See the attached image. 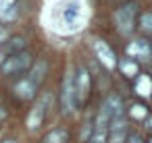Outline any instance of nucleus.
Listing matches in <instances>:
<instances>
[{
	"mask_svg": "<svg viewBox=\"0 0 152 143\" xmlns=\"http://www.w3.org/2000/svg\"><path fill=\"white\" fill-rule=\"evenodd\" d=\"M77 106V95H75V75L71 71L65 73L63 85H61V112L71 114Z\"/></svg>",
	"mask_w": 152,
	"mask_h": 143,
	"instance_id": "nucleus-1",
	"label": "nucleus"
},
{
	"mask_svg": "<svg viewBox=\"0 0 152 143\" xmlns=\"http://www.w3.org/2000/svg\"><path fill=\"white\" fill-rule=\"evenodd\" d=\"M29 66H31V54L23 50V52H17V54L9 56L2 62L0 71H2V75H17V73H23Z\"/></svg>",
	"mask_w": 152,
	"mask_h": 143,
	"instance_id": "nucleus-2",
	"label": "nucleus"
},
{
	"mask_svg": "<svg viewBox=\"0 0 152 143\" xmlns=\"http://www.w3.org/2000/svg\"><path fill=\"white\" fill-rule=\"evenodd\" d=\"M90 91H92L90 73L86 71V66H79V69H77V75H75V95H77V104H86L88 98H90Z\"/></svg>",
	"mask_w": 152,
	"mask_h": 143,
	"instance_id": "nucleus-3",
	"label": "nucleus"
},
{
	"mask_svg": "<svg viewBox=\"0 0 152 143\" xmlns=\"http://www.w3.org/2000/svg\"><path fill=\"white\" fill-rule=\"evenodd\" d=\"M133 15H135V6L133 4H125V6H121L115 13V23H117L119 33L127 35L133 29Z\"/></svg>",
	"mask_w": 152,
	"mask_h": 143,
	"instance_id": "nucleus-4",
	"label": "nucleus"
},
{
	"mask_svg": "<svg viewBox=\"0 0 152 143\" xmlns=\"http://www.w3.org/2000/svg\"><path fill=\"white\" fill-rule=\"evenodd\" d=\"M48 98H50L48 93L42 95V98L36 102V106L31 108V112L27 114V129H29V131H36V129L42 126L44 116H46V102H48Z\"/></svg>",
	"mask_w": 152,
	"mask_h": 143,
	"instance_id": "nucleus-5",
	"label": "nucleus"
},
{
	"mask_svg": "<svg viewBox=\"0 0 152 143\" xmlns=\"http://www.w3.org/2000/svg\"><path fill=\"white\" fill-rule=\"evenodd\" d=\"M94 52H96L98 60H100L106 69H115V66L119 64V62H117L115 52L110 50V46H108L104 40H100V38H96V40H94Z\"/></svg>",
	"mask_w": 152,
	"mask_h": 143,
	"instance_id": "nucleus-6",
	"label": "nucleus"
},
{
	"mask_svg": "<svg viewBox=\"0 0 152 143\" xmlns=\"http://www.w3.org/2000/svg\"><path fill=\"white\" fill-rule=\"evenodd\" d=\"M152 52L150 44L146 40H133L129 46H127V54L129 56H135V58H148Z\"/></svg>",
	"mask_w": 152,
	"mask_h": 143,
	"instance_id": "nucleus-7",
	"label": "nucleus"
},
{
	"mask_svg": "<svg viewBox=\"0 0 152 143\" xmlns=\"http://www.w3.org/2000/svg\"><path fill=\"white\" fill-rule=\"evenodd\" d=\"M36 85L29 81V79H21L17 85H15V93L21 98V100H31V98H36Z\"/></svg>",
	"mask_w": 152,
	"mask_h": 143,
	"instance_id": "nucleus-8",
	"label": "nucleus"
},
{
	"mask_svg": "<svg viewBox=\"0 0 152 143\" xmlns=\"http://www.w3.org/2000/svg\"><path fill=\"white\" fill-rule=\"evenodd\" d=\"M46 71H48V64H46V60H36V64L31 66V73H29V81L38 87L42 81H44V77H46Z\"/></svg>",
	"mask_w": 152,
	"mask_h": 143,
	"instance_id": "nucleus-9",
	"label": "nucleus"
},
{
	"mask_svg": "<svg viewBox=\"0 0 152 143\" xmlns=\"http://www.w3.org/2000/svg\"><path fill=\"white\" fill-rule=\"evenodd\" d=\"M79 17H81L79 2H69V4L63 9V19H65V23H69V25L75 27V23L79 21Z\"/></svg>",
	"mask_w": 152,
	"mask_h": 143,
	"instance_id": "nucleus-10",
	"label": "nucleus"
},
{
	"mask_svg": "<svg viewBox=\"0 0 152 143\" xmlns=\"http://www.w3.org/2000/svg\"><path fill=\"white\" fill-rule=\"evenodd\" d=\"M104 104L108 106V110H110V114H113V120L123 118V102H121V98H119L117 93H110V95L104 100Z\"/></svg>",
	"mask_w": 152,
	"mask_h": 143,
	"instance_id": "nucleus-11",
	"label": "nucleus"
},
{
	"mask_svg": "<svg viewBox=\"0 0 152 143\" xmlns=\"http://www.w3.org/2000/svg\"><path fill=\"white\" fill-rule=\"evenodd\" d=\"M23 46H25L23 38H13V40H9V42H4L2 46H0V50H2L7 54V58H9V56H13L17 52H23Z\"/></svg>",
	"mask_w": 152,
	"mask_h": 143,
	"instance_id": "nucleus-12",
	"label": "nucleus"
},
{
	"mask_svg": "<svg viewBox=\"0 0 152 143\" xmlns=\"http://www.w3.org/2000/svg\"><path fill=\"white\" fill-rule=\"evenodd\" d=\"M135 93H140V95H152V79L148 75H137L135 77Z\"/></svg>",
	"mask_w": 152,
	"mask_h": 143,
	"instance_id": "nucleus-13",
	"label": "nucleus"
},
{
	"mask_svg": "<svg viewBox=\"0 0 152 143\" xmlns=\"http://www.w3.org/2000/svg\"><path fill=\"white\" fill-rule=\"evenodd\" d=\"M119 69H121V73L125 75V77H137L140 73V69H137V62L133 60V58H123V60H119Z\"/></svg>",
	"mask_w": 152,
	"mask_h": 143,
	"instance_id": "nucleus-14",
	"label": "nucleus"
},
{
	"mask_svg": "<svg viewBox=\"0 0 152 143\" xmlns=\"http://www.w3.org/2000/svg\"><path fill=\"white\" fill-rule=\"evenodd\" d=\"M67 139H69V135H67L65 129H52V131L42 139V143H67Z\"/></svg>",
	"mask_w": 152,
	"mask_h": 143,
	"instance_id": "nucleus-15",
	"label": "nucleus"
},
{
	"mask_svg": "<svg viewBox=\"0 0 152 143\" xmlns=\"http://www.w3.org/2000/svg\"><path fill=\"white\" fill-rule=\"evenodd\" d=\"M140 29L144 33H152V13H144L140 17Z\"/></svg>",
	"mask_w": 152,
	"mask_h": 143,
	"instance_id": "nucleus-16",
	"label": "nucleus"
},
{
	"mask_svg": "<svg viewBox=\"0 0 152 143\" xmlns=\"http://www.w3.org/2000/svg\"><path fill=\"white\" fill-rule=\"evenodd\" d=\"M15 19H17V9L15 6L0 9V21H15Z\"/></svg>",
	"mask_w": 152,
	"mask_h": 143,
	"instance_id": "nucleus-17",
	"label": "nucleus"
},
{
	"mask_svg": "<svg viewBox=\"0 0 152 143\" xmlns=\"http://www.w3.org/2000/svg\"><path fill=\"white\" fill-rule=\"evenodd\" d=\"M90 143H108V135L106 131H94L90 137Z\"/></svg>",
	"mask_w": 152,
	"mask_h": 143,
	"instance_id": "nucleus-18",
	"label": "nucleus"
},
{
	"mask_svg": "<svg viewBox=\"0 0 152 143\" xmlns=\"http://www.w3.org/2000/svg\"><path fill=\"white\" fill-rule=\"evenodd\" d=\"M131 116L133 118H148V112H146V108L142 106V104H135V106H131Z\"/></svg>",
	"mask_w": 152,
	"mask_h": 143,
	"instance_id": "nucleus-19",
	"label": "nucleus"
},
{
	"mask_svg": "<svg viewBox=\"0 0 152 143\" xmlns=\"http://www.w3.org/2000/svg\"><path fill=\"white\" fill-rule=\"evenodd\" d=\"M4 42H9V31H7L2 25H0V46H2Z\"/></svg>",
	"mask_w": 152,
	"mask_h": 143,
	"instance_id": "nucleus-20",
	"label": "nucleus"
},
{
	"mask_svg": "<svg viewBox=\"0 0 152 143\" xmlns=\"http://www.w3.org/2000/svg\"><path fill=\"white\" fill-rule=\"evenodd\" d=\"M7 6H15V0H0V9H7Z\"/></svg>",
	"mask_w": 152,
	"mask_h": 143,
	"instance_id": "nucleus-21",
	"label": "nucleus"
},
{
	"mask_svg": "<svg viewBox=\"0 0 152 143\" xmlns=\"http://www.w3.org/2000/svg\"><path fill=\"white\" fill-rule=\"evenodd\" d=\"M129 143H140V137L137 135H129Z\"/></svg>",
	"mask_w": 152,
	"mask_h": 143,
	"instance_id": "nucleus-22",
	"label": "nucleus"
},
{
	"mask_svg": "<svg viewBox=\"0 0 152 143\" xmlns=\"http://www.w3.org/2000/svg\"><path fill=\"white\" fill-rule=\"evenodd\" d=\"M4 60H7V54H4L2 50H0V66H2V62H4Z\"/></svg>",
	"mask_w": 152,
	"mask_h": 143,
	"instance_id": "nucleus-23",
	"label": "nucleus"
},
{
	"mask_svg": "<svg viewBox=\"0 0 152 143\" xmlns=\"http://www.w3.org/2000/svg\"><path fill=\"white\" fill-rule=\"evenodd\" d=\"M146 129H150V131H152V118H150V116L146 118Z\"/></svg>",
	"mask_w": 152,
	"mask_h": 143,
	"instance_id": "nucleus-24",
	"label": "nucleus"
},
{
	"mask_svg": "<svg viewBox=\"0 0 152 143\" xmlns=\"http://www.w3.org/2000/svg\"><path fill=\"white\" fill-rule=\"evenodd\" d=\"M7 118V110L4 108H0V120H4Z\"/></svg>",
	"mask_w": 152,
	"mask_h": 143,
	"instance_id": "nucleus-25",
	"label": "nucleus"
},
{
	"mask_svg": "<svg viewBox=\"0 0 152 143\" xmlns=\"http://www.w3.org/2000/svg\"><path fill=\"white\" fill-rule=\"evenodd\" d=\"M2 143H15V141H13V139H4Z\"/></svg>",
	"mask_w": 152,
	"mask_h": 143,
	"instance_id": "nucleus-26",
	"label": "nucleus"
},
{
	"mask_svg": "<svg viewBox=\"0 0 152 143\" xmlns=\"http://www.w3.org/2000/svg\"><path fill=\"white\" fill-rule=\"evenodd\" d=\"M146 143H152V135H150V139H148V141H146Z\"/></svg>",
	"mask_w": 152,
	"mask_h": 143,
	"instance_id": "nucleus-27",
	"label": "nucleus"
}]
</instances>
